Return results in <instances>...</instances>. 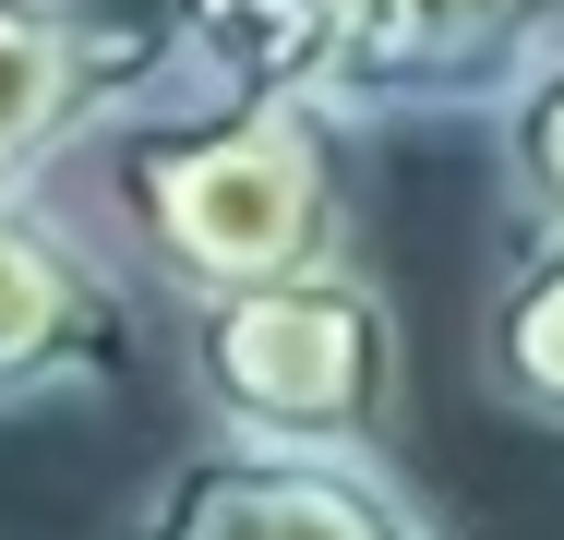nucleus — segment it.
I'll list each match as a JSON object with an SVG mask.
<instances>
[{
    "label": "nucleus",
    "instance_id": "1",
    "mask_svg": "<svg viewBox=\"0 0 564 540\" xmlns=\"http://www.w3.org/2000/svg\"><path fill=\"white\" fill-rule=\"evenodd\" d=\"M61 216H85L120 252L132 289L217 301L264 277L360 264V205H348V120L325 97H181L97 120L48 181Z\"/></svg>",
    "mask_w": 564,
    "mask_h": 540
},
{
    "label": "nucleus",
    "instance_id": "2",
    "mask_svg": "<svg viewBox=\"0 0 564 540\" xmlns=\"http://www.w3.org/2000/svg\"><path fill=\"white\" fill-rule=\"evenodd\" d=\"M181 385H193L205 432L384 456V432H397V301L360 264L181 301Z\"/></svg>",
    "mask_w": 564,
    "mask_h": 540
},
{
    "label": "nucleus",
    "instance_id": "3",
    "mask_svg": "<svg viewBox=\"0 0 564 540\" xmlns=\"http://www.w3.org/2000/svg\"><path fill=\"white\" fill-rule=\"evenodd\" d=\"M181 97V0H0V193H36L97 120Z\"/></svg>",
    "mask_w": 564,
    "mask_h": 540
},
{
    "label": "nucleus",
    "instance_id": "4",
    "mask_svg": "<svg viewBox=\"0 0 564 540\" xmlns=\"http://www.w3.org/2000/svg\"><path fill=\"white\" fill-rule=\"evenodd\" d=\"M120 540H456L384 456H313V444H240L193 432Z\"/></svg>",
    "mask_w": 564,
    "mask_h": 540
},
{
    "label": "nucleus",
    "instance_id": "5",
    "mask_svg": "<svg viewBox=\"0 0 564 540\" xmlns=\"http://www.w3.org/2000/svg\"><path fill=\"white\" fill-rule=\"evenodd\" d=\"M144 348V289L48 193H0V421L109 397Z\"/></svg>",
    "mask_w": 564,
    "mask_h": 540
},
{
    "label": "nucleus",
    "instance_id": "6",
    "mask_svg": "<svg viewBox=\"0 0 564 540\" xmlns=\"http://www.w3.org/2000/svg\"><path fill=\"white\" fill-rule=\"evenodd\" d=\"M325 108L360 120H492V97L564 36V0H325Z\"/></svg>",
    "mask_w": 564,
    "mask_h": 540
},
{
    "label": "nucleus",
    "instance_id": "7",
    "mask_svg": "<svg viewBox=\"0 0 564 540\" xmlns=\"http://www.w3.org/2000/svg\"><path fill=\"white\" fill-rule=\"evenodd\" d=\"M480 397L529 432H564V228H529L480 301Z\"/></svg>",
    "mask_w": 564,
    "mask_h": 540
},
{
    "label": "nucleus",
    "instance_id": "8",
    "mask_svg": "<svg viewBox=\"0 0 564 540\" xmlns=\"http://www.w3.org/2000/svg\"><path fill=\"white\" fill-rule=\"evenodd\" d=\"M193 97H325L337 24L325 0H181Z\"/></svg>",
    "mask_w": 564,
    "mask_h": 540
},
{
    "label": "nucleus",
    "instance_id": "9",
    "mask_svg": "<svg viewBox=\"0 0 564 540\" xmlns=\"http://www.w3.org/2000/svg\"><path fill=\"white\" fill-rule=\"evenodd\" d=\"M492 169H505L517 228H564V36L492 97Z\"/></svg>",
    "mask_w": 564,
    "mask_h": 540
}]
</instances>
